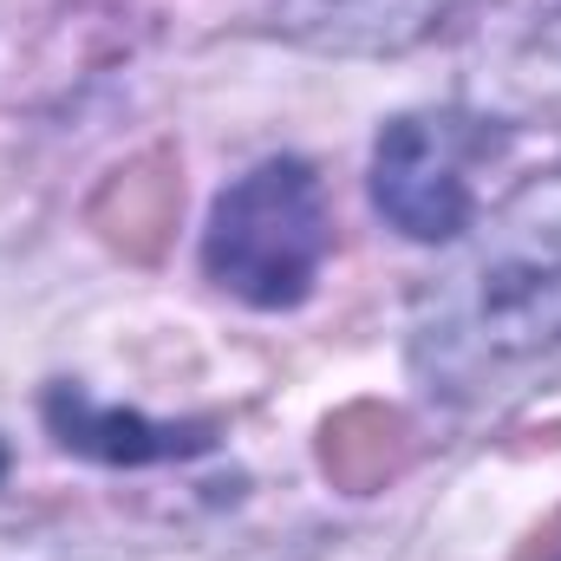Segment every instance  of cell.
Returning a JSON list of instances; mask_svg holds the SVG:
<instances>
[{
    "instance_id": "cell-1",
    "label": "cell",
    "mask_w": 561,
    "mask_h": 561,
    "mask_svg": "<svg viewBox=\"0 0 561 561\" xmlns=\"http://www.w3.org/2000/svg\"><path fill=\"white\" fill-rule=\"evenodd\" d=\"M561 346V170L477 216L412 300V373L431 399L470 405Z\"/></svg>"
},
{
    "instance_id": "cell-2",
    "label": "cell",
    "mask_w": 561,
    "mask_h": 561,
    "mask_svg": "<svg viewBox=\"0 0 561 561\" xmlns=\"http://www.w3.org/2000/svg\"><path fill=\"white\" fill-rule=\"evenodd\" d=\"M327 249H333V209L313 163L300 157H268L249 176H236L203 229L209 280L262 313L300 307L327 268Z\"/></svg>"
},
{
    "instance_id": "cell-3",
    "label": "cell",
    "mask_w": 561,
    "mask_h": 561,
    "mask_svg": "<svg viewBox=\"0 0 561 561\" xmlns=\"http://www.w3.org/2000/svg\"><path fill=\"white\" fill-rule=\"evenodd\" d=\"M496 157V125L470 105L405 112L373 144V203L412 242H457L477 222V170Z\"/></svg>"
},
{
    "instance_id": "cell-4",
    "label": "cell",
    "mask_w": 561,
    "mask_h": 561,
    "mask_svg": "<svg viewBox=\"0 0 561 561\" xmlns=\"http://www.w3.org/2000/svg\"><path fill=\"white\" fill-rule=\"evenodd\" d=\"M463 105L496 131H561V0H490L463 46Z\"/></svg>"
},
{
    "instance_id": "cell-5",
    "label": "cell",
    "mask_w": 561,
    "mask_h": 561,
    "mask_svg": "<svg viewBox=\"0 0 561 561\" xmlns=\"http://www.w3.org/2000/svg\"><path fill=\"white\" fill-rule=\"evenodd\" d=\"M463 0H275V33L313 53H405Z\"/></svg>"
},
{
    "instance_id": "cell-6",
    "label": "cell",
    "mask_w": 561,
    "mask_h": 561,
    "mask_svg": "<svg viewBox=\"0 0 561 561\" xmlns=\"http://www.w3.org/2000/svg\"><path fill=\"white\" fill-rule=\"evenodd\" d=\"M46 419L59 431L66 450H85V457H105V463H157V457H183L196 450L203 437L176 431V424H150L138 412H112V405H92L79 392H53L46 399Z\"/></svg>"
},
{
    "instance_id": "cell-7",
    "label": "cell",
    "mask_w": 561,
    "mask_h": 561,
    "mask_svg": "<svg viewBox=\"0 0 561 561\" xmlns=\"http://www.w3.org/2000/svg\"><path fill=\"white\" fill-rule=\"evenodd\" d=\"M529 561H561V523L549 529V536H542V549H536Z\"/></svg>"
},
{
    "instance_id": "cell-8",
    "label": "cell",
    "mask_w": 561,
    "mask_h": 561,
    "mask_svg": "<svg viewBox=\"0 0 561 561\" xmlns=\"http://www.w3.org/2000/svg\"><path fill=\"white\" fill-rule=\"evenodd\" d=\"M0 561H13V556H0Z\"/></svg>"
}]
</instances>
